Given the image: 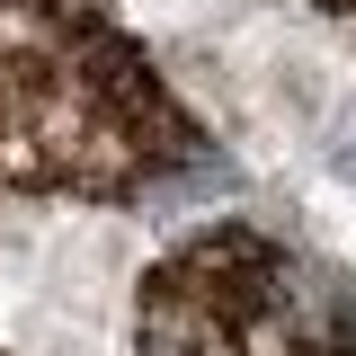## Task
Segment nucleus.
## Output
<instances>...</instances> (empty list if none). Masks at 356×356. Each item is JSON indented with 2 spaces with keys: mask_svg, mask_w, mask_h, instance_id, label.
I'll return each mask as SVG.
<instances>
[{
  "mask_svg": "<svg viewBox=\"0 0 356 356\" xmlns=\"http://www.w3.org/2000/svg\"><path fill=\"white\" fill-rule=\"evenodd\" d=\"M294 107H303L312 152L356 187V89H303V81H294Z\"/></svg>",
  "mask_w": 356,
  "mask_h": 356,
  "instance_id": "nucleus-1",
  "label": "nucleus"
}]
</instances>
